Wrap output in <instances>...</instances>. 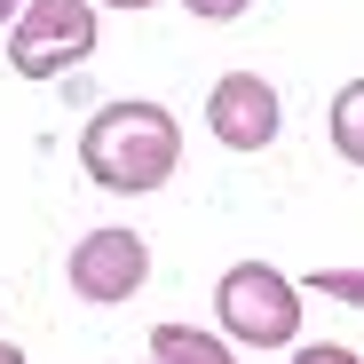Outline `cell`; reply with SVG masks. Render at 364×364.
<instances>
[{
	"label": "cell",
	"mask_w": 364,
	"mask_h": 364,
	"mask_svg": "<svg viewBox=\"0 0 364 364\" xmlns=\"http://www.w3.org/2000/svg\"><path fill=\"white\" fill-rule=\"evenodd\" d=\"M80 166L103 182V191H159V182L182 166V127H174V111L159 103H111L87 119V135H80Z\"/></svg>",
	"instance_id": "obj_1"
},
{
	"label": "cell",
	"mask_w": 364,
	"mask_h": 364,
	"mask_svg": "<svg viewBox=\"0 0 364 364\" xmlns=\"http://www.w3.org/2000/svg\"><path fill=\"white\" fill-rule=\"evenodd\" d=\"M214 309H222V325L246 341V348H285V341L301 333V293H293L285 269H269V262H237V269H222Z\"/></svg>",
	"instance_id": "obj_2"
},
{
	"label": "cell",
	"mask_w": 364,
	"mask_h": 364,
	"mask_svg": "<svg viewBox=\"0 0 364 364\" xmlns=\"http://www.w3.org/2000/svg\"><path fill=\"white\" fill-rule=\"evenodd\" d=\"M95 55V0H24V16L9 32V64L24 80H55Z\"/></svg>",
	"instance_id": "obj_3"
},
{
	"label": "cell",
	"mask_w": 364,
	"mask_h": 364,
	"mask_svg": "<svg viewBox=\"0 0 364 364\" xmlns=\"http://www.w3.org/2000/svg\"><path fill=\"white\" fill-rule=\"evenodd\" d=\"M143 277H151V246L135 230H95V237H80L72 246V293L80 301H135L143 293Z\"/></svg>",
	"instance_id": "obj_4"
},
{
	"label": "cell",
	"mask_w": 364,
	"mask_h": 364,
	"mask_svg": "<svg viewBox=\"0 0 364 364\" xmlns=\"http://www.w3.org/2000/svg\"><path fill=\"white\" fill-rule=\"evenodd\" d=\"M206 119H214V135H222L230 151H269V143H277V127H285L277 87H269L262 72H230V80H214Z\"/></svg>",
	"instance_id": "obj_5"
},
{
	"label": "cell",
	"mask_w": 364,
	"mask_h": 364,
	"mask_svg": "<svg viewBox=\"0 0 364 364\" xmlns=\"http://www.w3.org/2000/svg\"><path fill=\"white\" fill-rule=\"evenodd\" d=\"M151 364H237L214 333H191V325H159L151 333Z\"/></svg>",
	"instance_id": "obj_6"
},
{
	"label": "cell",
	"mask_w": 364,
	"mask_h": 364,
	"mask_svg": "<svg viewBox=\"0 0 364 364\" xmlns=\"http://www.w3.org/2000/svg\"><path fill=\"white\" fill-rule=\"evenodd\" d=\"M333 151H341L348 166H364V80H348V87L333 95Z\"/></svg>",
	"instance_id": "obj_7"
},
{
	"label": "cell",
	"mask_w": 364,
	"mask_h": 364,
	"mask_svg": "<svg viewBox=\"0 0 364 364\" xmlns=\"http://www.w3.org/2000/svg\"><path fill=\"white\" fill-rule=\"evenodd\" d=\"M309 285H317V293H333V301H356V309H364V269H317Z\"/></svg>",
	"instance_id": "obj_8"
},
{
	"label": "cell",
	"mask_w": 364,
	"mask_h": 364,
	"mask_svg": "<svg viewBox=\"0 0 364 364\" xmlns=\"http://www.w3.org/2000/svg\"><path fill=\"white\" fill-rule=\"evenodd\" d=\"M182 9H191V16H206V24H230V16H246L254 0H182Z\"/></svg>",
	"instance_id": "obj_9"
},
{
	"label": "cell",
	"mask_w": 364,
	"mask_h": 364,
	"mask_svg": "<svg viewBox=\"0 0 364 364\" xmlns=\"http://www.w3.org/2000/svg\"><path fill=\"white\" fill-rule=\"evenodd\" d=\"M293 364H364V356H348V348H333V341H309Z\"/></svg>",
	"instance_id": "obj_10"
},
{
	"label": "cell",
	"mask_w": 364,
	"mask_h": 364,
	"mask_svg": "<svg viewBox=\"0 0 364 364\" xmlns=\"http://www.w3.org/2000/svg\"><path fill=\"white\" fill-rule=\"evenodd\" d=\"M0 364H24V348H16V341H0Z\"/></svg>",
	"instance_id": "obj_11"
},
{
	"label": "cell",
	"mask_w": 364,
	"mask_h": 364,
	"mask_svg": "<svg viewBox=\"0 0 364 364\" xmlns=\"http://www.w3.org/2000/svg\"><path fill=\"white\" fill-rule=\"evenodd\" d=\"M9 16H24V0H0V24H9Z\"/></svg>",
	"instance_id": "obj_12"
},
{
	"label": "cell",
	"mask_w": 364,
	"mask_h": 364,
	"mask_svg": "<svg viewBox=\"0 0 364 364\" xmlns=\"http://www.w3.org/2000/svg\"><path fill=\"white\" fill-rule=\"evenodd\" d=\"M103 9H151V0H103Z\"/></svg>",
	"instance_id": "obj_13"
}]
</instances>
